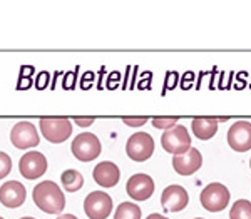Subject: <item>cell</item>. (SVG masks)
Here are the masks:
<instances>
[{"mask_svg": "<svg viewBox=\"0 0 251 219\" xmlns=\"http://www.w3.org/2000/svg\"><path fill=\"white\" fill-rule=\"evenodd\" d=\"M35 206L47 214H60L66 208V196L54 181H42L32 193Z\"/></svg>", "mask_w": 251, "mask_h": 219, "instance_id": "cell-1", "label": "cell"}, {"mask_svg": "<svg viewBox=\"0 0 251 219\" xmlns=\"http://www.w3.org/2000/svg\"><path fill=\"white\" fill-rule=\"evenodd\" d=\"M39 127L42 136L52 144L64 143L72 134V124L67 117H42Z\"/></svg>", "mask_w": 251, "mask_h": 219, "instance_id": "cell-2", "label": "cell"}, {"mask_svg": "<svg viewBox=\"0 0 251 219\" xmlns=\"http://www.w3.org/2000/svg\"><path fill=\"white\" fill-rule=\"evenodd\" d=\"M229 194L228 188L221 182H211L201 191L200 201L203 204V208L209 213H220L229 204Z\"/></svg>", "mask_w": 251, "mask_h": 219, "instance_id": "cell-3", "label": "cell"}, {"mask_svg": "<svg viewBox=\"0 0 251 219\" xmlns=\"http://www.w3.org/2000/svg\"><path fill=\"white\" fill-rule=\"evenodd\" d=\"M72 154L75 156V159L89 162L94 161L96 157H99L100 151H102V146L100 141L97 139L96 134L92 132H82L79 136H75V139L72 141Z\"/></svg>", "mask_w": 251, "mask_h": 219, "instance_id": "cell-4", "label": "cell"}, {"mask_svg": "<svg viewBox=\"0 0 251 219\" xmlns=\"http://www.w3.org/2000/svg\"><path fill=\"white\" fill-rule=\"evenodd\" d=\"M126 154L136 162H144L154 154V139L148 132H136L126 143Z\"/></svg>", "mask_w": 251, "mask_h": 219, "instance_id": "cell-5", "label": "cell"}, {"mask_svg": "<svg viewBox=\"0 0 251 219\" xmlns=\"http://www.w3.org/2000/svg\"><path fill=\"white\" fill-rule=\"evenodd\" d=\"M161 144H163L164 151L177 156V154H184L191 149V136L184 125H174L173 129L166 131L161 136Z\"/></svg>", "mask_w": 251, "mask_h": 219, "instance_id": "cell-6", "label": "cell"}, {"mask_svg": "<svg viewBox=\"0 0 251 219\" xmlns=\"http://www.w3.org/2000/svg\"><path fill=\"white\" fill-rule=\"evenodd\" d=\"M84 211L89 219H107L112 211L111 196L102 191H94L84 199Z\"/></svg>", "mask_w": 251, "mask_h": 219, "instance_id": "cell-7", "label": "cell"}, {"mask_svg": "<svg viewBox=\"0 0 251 219\" xmlns=\"http://www.w3.org/2000/svg\"><path fill=\"white\" fill-rule=\"evenodd\" d=\"M10 143L17 149H30L39 146L40 137L37 132V127L27 121H20L12 127L10 132Z\"/></svg>", "mask_w": 251, "mask_h": 219, "instance_id": "cell-8", "label": "cell"}, {"mask_svg": "<svg viewBox=\"0 0 251 219\" xmlns=\"http://www.w3.org/2000/svg\"><path fill=\"white\" fill-rule=\"evenodd\" d=\"M19 171L25 179H37V177L44 176L47 171V159L44 154L37 151H30L24 154L19 161Z\"/></svg>", "mask_w": 251, "mask_h": 219, "instance_id": "cell-9", "label": "cell"}, {"mask_svg": "<svg viewBox=\"0 0 251 219\" xmlns=\"http://www.w3.org/2000/svg\"><path fill=\"white\" fill-rule=\"evenodd\" d=\"M189 202V194L183 186L173 184L168 186L161 194V204L166 213H179Z\"/></svg>", "mask_w": 251, "mask_h": 219, "instance_id": "cell-10", "label": "cell"}, {"mask_svg": "<svg viewBox=\"0 0 251 219\" xmlns=\"http://www.w3.org/2000/svg\"><path fill=\"white\" fill-rule=\"evenodd\" d=\"M228 144L233 151L246 152L251 149V122L238 121L228 131Z\"/></svg>", "mask_w": 251, "mask_h": 219, "instance_id": "cell-11", "label": "cell"}, {"mask_svg": "<svg viewBox=\"0 0 251 219\" xmlns=\"http://www.w3.org/2000/svg\"><path fill=\"white\" fill-rule=\"evenodd\" d=\"M126 191L134 201H146L154 193V181L148 174H134L127 179Z\"/></svg>", "mask_w": 251, "mask_h": 219, "instance_id": "cell-12", "label": "cell"}, {"mask_svg": "<svg viewBox=\"0 0 251 219\" xmlns=\"http://www.w3.org/2000/svg\"><path fill=\"white\" fill-rule=\"evenodd\" d=\"M203 166V156L196 147H191L184 154L173 156V168L181 176H191Z\"/></svg>", "mask_w": 251, "mask_h": 219, "instance_id": "cell-13", "label": "cell"}, {"mask_svg": "<svg viewBox=\"0 0 251 219\" xmlns=\"http://www.w3.org/2000/svg\"><path fill=\"white\" fill-rule=\"evenodd\" d=\"M25 197H27V191L24 188L22 182L7 181L0 188V202L9 209L20 208L25 202Z\"/></svg>", "mask_w": 251, "mask_h": 219, "instance_id": "cell-14", "label": "cell"}, {"mask_svg": "<svg viewBox=\"0 0 251 219\" xmlns=\"http://www.w3.org/2000/svg\"><path fill=\"white\" fill-rule=\"evenodd\" d=\"M92 177H94V181L100 188H114L121 179V171L114 162L104 161V162H99L94 168Z\"/></svg>", "mask_w": 251, "mask_h": 219, "instance_id": "cell-15", "label": "cell"}, {"mask_svg": "<svg viewBox=\"0 0 251 219\" xmlns=\"http://www.w3.org/2000/svg\"><path fill=\"white\" fill-rule=\"evenodd\" d=\"M191 129L198 139L208 141L218 132V119L216 117H196L193 119Z\"/></svg>", "mask_w": 251, "mask_h": 219, "instance_id": "cell-16", "label": "cell"}, {"mask_svg": "<svg viewBox=\"0 0 251 219\" xmlns=\"http://www.w3.org/2000/svg\"><path fill=\"white\" fill-rule=\"evenodd\" d=\"M60 182H62L64 189L67 193H77V191L84 186V177L82 174L75 169H67V171L62 172L60 176Z\"/></svg>", "mask_w": 251, "mask_h": 219, "instance_id": "cell-17", "label": "cell"}, {"mask_svg": "<svg viewBox=\"0 0 251 219\" xmlns=\"http://www.w3.org/2000/svg\"><path fill=\"white\" fill-rule=\"evenodd\" d=\"M114 219H141V208L134 202H121L114 213Z\"/></svg>", "mask_w": 251, "mask_h": 219, "instance_id": "cell-18", "label": "cell"}, {"mask_svg": "<svg viewBox=\"0 0 251 219\" xmlns=\"http://www.w3.org/2000/svg\"><path fill=\"white\" fill-rule=\"evenodd\" d=\"M229 219H251V202L248 199H238L229 211Z\"/></svg>", "mask_w": 251, "mask_h": 219, "instance_id": "cell-19", "label": "cell"}, {"mask_svg": "<svg viewBox=\"0 0 251 219\" xmlns=\"http://www.w3.org/2000/svg\"><path fill=\"white\" fill-rule=\"evenodd\" d=\"M177 119H179V117H154V119H151V121L156 129H166V131H169V129H173L174 125H176Z\"/></svg>", "mask_w": 251, "mask_h": 219, "instance_id": "cell-20", "label": "cell"}, {"mask_svg": "<svg viewBox=\"0 0 251 219\" xmlns=\"http://www.w3.org/2000/svg\"><path fill=\"white\" fill-rule=\"evenodd\" d=\"M12 171V159L9 154L0 151V179L7 177Z\"/></svg>", "mask_w": 251, "mask_h": 219, "instance_id": "cell-21", "label": "cell"}, {"mask_svg": "<svg viewBox=\"0 0 251 219\" xmlns=\"http://www.w3.org/2000/svg\"><path fill=\"white\" fill-rule=\"evenodd\" d=\"M149 121V117H123V122L126 125H131V127H141Z\"/></svg>", "mask_w": 251, "mask_h": 219, "instance_id": "cell-22", "label": "cell"}, {"mask_svg": "<svg viewBox=\"0 0 251 219\" xmlns=\"http://www.w3.org/2000/svg\"><path fill=\"white\" fill-rule=\"evenodd\" d=\"M94 117H74V122L79 125V127H89L92 122H94Z\"/></svg>", "mask_w": 251, "mask_h": 219, "instance_id": "cell-23", "label": "cell"}, {"mask_svg": "<svg viewBox=\"0 0 251 219\" xmlns=\"http://www.w3.org/2000/svg\"><path fill=\"white\" fill-rule=\"evenodd\" d=\"M47 79H49L47 72H42V79H40V82H39V89H44V86H46V82H47Z\"/></svg>", "mask_w": 251, "mask_h": 219, "instance_id": "cell-24", "label": "cell"}, {"mask_svg": "<svg viewBox=\"0 0 251 219\" xmlns=\"http://www.w3.org/2000/svg\"><path fill=\"white\" fill-rule=\"evenodd\" d=\"M146 219H168V218H166V216H161V214H149V216L148 218H146Z\"/></svg>", "mask_w": 251, "mask_h": 219, "instance_id": "cell-25", "label": "cell"}, {"mask_svg": "<svg viewBox=\"0 0 251 219\" xmlns=\"http://www.w3.org/2000/svg\"><path fill=\"white\" fill-rule=\"evenodd\" d=\"M57 219H79V218H75L74 214H60Z\"/></svg>", "mask_w": 251, "mask_h": 219, "instance_id": "cell-26", "label": "cell"}, {"mask_svg": "<svg viewBox=\"0 0 251 219\" xmlns=\"http://www.w3.org/2000/svg\"><path fill=\"white\" fill-rule=\"evenodd\" d=\"M20 219H35V218H29V216H27V218H20Z\"/></svg>", "mask_w": 251, "mask_h": 219, "instance_id": "cell-27", "label": "cell"}, {"mask_svg": "<svg viewBox=\"0 0 251 219\" xmlns=\"http://www.w3.org/2000/svg\"><path fill=\"white\" fill-rule=\"evenodd\" d=\"M250 168H251V159H250Z\"/></svg>", "mask_w": 251, "mask_h": 219, "instance_id": "cell-28", "label": "cell"}, {"mask_svg": "<svg viewBox=\"0 0 251 219\" xmlns=\"http://www.w3.org/2000/svg\"><path fill=\"white\" fill-rule=\"evenodd\" d=\"M196 219H203V218H196Z\"/></svg>", "mask_w": 251, "mask_h": 219, "instance_id": "cell-29", "label": "cell"}, {"mask_svg": "<svg viewBox=\"0 0 251 219\" xmlns=\"http://www.w3.org/2000/svg\"><path fill=\"white\" fill-rule=\"evenodd\" d=\"M0 219H3V218H2V216H0Z\"/></svg>", "mask_w": 251, "mask_h": 219, "instance_id": "cell-30", "label": "cell"}]
</instances>
